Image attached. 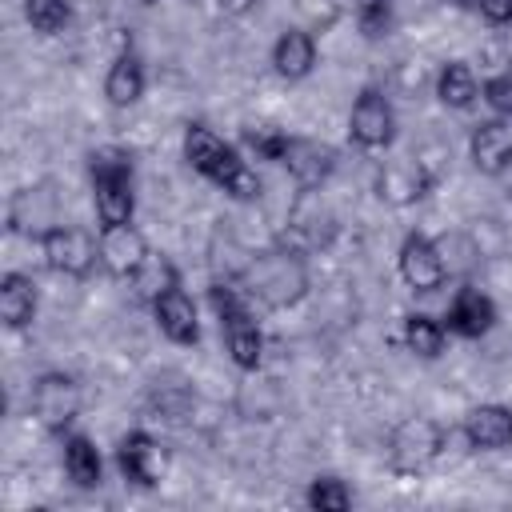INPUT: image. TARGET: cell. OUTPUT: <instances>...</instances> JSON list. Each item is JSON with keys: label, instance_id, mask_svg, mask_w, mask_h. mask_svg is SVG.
Here are the masks:
<instances>
[{"label": "cell", "instance_id": "obj_20", "mask_svg": "<svg viewBox=\"0 0 512 512\" xmlns=\"http://www.w3.org/2000/svg\"><path fill=\"white\" fill-rule=\"evenodd\" d=\"M148 88V72L136 48H120L104 72V100L112 108H132Z\"/></svg>", "mask_w": 512, "mask_h": 512}, {"label": "cell", "instance_id": "obj_34", "mask_svg": "<svg viewBox=\"0 0 512 512\" xmlns=\"http://www.w3.org/2000/svg\"><path fill=\"white\" fill-rule=\"evenodd\" d=\"M444 4H452V8H472V0H444Z\"/></svg>", "mask_w": 512, "mask_h": 512}, {"label": "cell", "instance_id": "obj_32", "mask_svg": "<svg viewBox=\"0 0 512 512\" xmlns=\"http://www.w3.org/2000/svg\"><path fill=\"white\" fill-rule=\"evenodd\" d=\"M472 8H476L480 20H488L492 28L512 24V0H472Z\"/></svg>", "mask_w": 512, "mask_h": 512}, {"label": "cell", "instance_id": "obj_25", "mask_svg": "<svg viewBox=\"0 0 512 512\" xmlns=\"http://www.w3.org/2000/svg\"><path fill=\"white\" fill-rule=\"evenodd\" d=\"M436 100L452 112H468L480 100V80L468 60H448L436 72Z\"/></svg>", "mask_w": 512, "mask_h": 512}, {"label": "cell", "instance_id": "obj_6", "mask_svg": "<svg viewBox=\"0 0 512 512\" xmlns=\"http://www.w3.org/2000/svg\"><path fill=\"white\" fill-rule=\"evenodd\" d=\"M80 408H84V388H80V380L72 372L48 368L28 388V412L52 436H64L80 420Z\"/></svg>", "mask_w": 512, "mask_h": 512}, {"label": "cell", "instance_id": "obj_24", "mask_svg": "<svg viewBox=\"0 0 512 512\" xmlns=\"http://www.w3.org/2000/svg\"><path fill=\"white\" fill-rule=\"evenodd\" d=\"M128 288H132V296H136V304H144V308H152L164 292H172V288H180V268L164 256V252H148V260L132 272V280H128Z\"/></svg>", "mask_w": 512, "mask_h": 512}, {"label": "cell", "instance_id": "obj_36", "mask_svg": "<svg viewBox=\"0 0 512 512\" xmlns=\"http://www.w3.org/2000/svg\"><path fill=\"white\" fill-rule=\"evenodd\" d=\"M508 172H512V168H508Z\"/></svg>", "mask_w": 512, "mask_h": 512}, {"label": "cell", "instance_id": "obj_18", "mask_svg": "<svg viewBox=\"0 0 512 512\" xmlns=\"http://www.w3.org/2000/svg\"><path fill=\"white\" fill-rule=\"evenodd\" d=\"M460 436L472 452H504L512 444V408L508 404H476L464 412V424H460Z\"/></svg>", "mask_w": 512, "mask_h": 512}, {"label": "cell", "instance_id": "obj_19", "mask_svg": "<svg viewBox=\"0 0 512 512\" xmlns=\"http://www.w3.org/2000/svg\"><path fill=\"white\" fill-rule=\"evenodd\" d=\"M152 320H156V328L172 340V344H196L200 340V312H196V300L184 292V284L180 288H172V292H164L156 304H152Z\"/></svg>", "mask_w": 512, "mask_h": 512}, {"label": "cell", "instance_id": "obj_13", "mask_svg": "<svg viewBox=\"0 0 512 512\" xmlns=\"http://www.w3.org/2000/svg\"><path fill=\"white\" fill-rule=\"evenodd\" d=\"M444 328H448V336H460V340H480V336H488L492 328H496V320H500V312H496V300L488 296V292H480L476 284H460L456 292H452V300H448V308H444Z\"/></svg>", "mask_w": 512, "mask_h": 512}, {"label": "cell", "instance_id": "obj_29", "mask_svg": "<svg viewBox=\"0 0 512 512\" xmlns=\"http://www.w3.org/2000/svg\"><path fill=\"white\" fill-rule=\"evenodd\" d=\"M304 504L316 508V512H344V508H352V488L340 476L324 472V476H312V484L304 492Z\"/></svg>", "mask_w": 512, "mask_h": 512}, {"label": "cell", "instance_id": "obj_17", "mask_svg": "<svg viewBox=\"0 0 512 512\" xmlns=\"http://www.w3.org/2000/svg\"><path fill=\"white\" fill-rule=\"evenodd\" d=\"M332 232H336V216L324 208L320 188H312V192H300V196H296L292 216H288V232H284L280 244H292V248L308 252V248H316V244H328Z\"/></svg>", "mask_w": 512, "mask_h": 512}, {"label": "cell", "instance_id": "obj_35", "mask_svg": "<svg viewBox=\"0 0 512 512\" xmlns=\"http://www.w3.org/2000/svg\"><path fill=\"white\" fill-rule=\"evenodd\" d=\"M140 4H160V0H140Z\"/></svg>", "mask_w": 512, "mask_h": 512}, {"label": "cell", "instance_id": "obj_21", "mask_svg": "<svg viewBox=\"0 0 512 512\" xmlns=\"http://www.w3.org/2000/svg\"><path fill=\"white\" fill-rule=\"evenodd\" d=\"M40 308V288L28 272H4L0 276V320L8 332H24L32 328Z\"/></svg>", "mask_w": 512, "mask_h": 512}, {"label": "cell", "instance_id": "obj_5", "mask_svg": "<svg viewBox=\"0 0 512 512\" xmlns=\"http://www.w3.org/2000/svg\"><path fill=\"white\" fill-rule=\"evenodd\" d=\"M444 444H448V432L432 416H404L392 424L384 456L396 476H424L440 460Z\"/></svg>", "mask_w": 512, "mask_h": 512}, {"label": "cell", "instance_id": "obj_16", "mask_svg": "<svg viewBox=\"0 0 512 512\" xmlns=\"http://www.w3.org/2000/svg\"><path fill=\"white\" fill-rule=\"evenodd\" d=\"M468 160L484 176H504L512 168V120L488 116L468 136Z\"/></svg>", "mask_w": 512, "mask_h": 512}, {"label": "cell", "instance_id": "obj_14", "mask_svg": "<svg viewBox=\"0 0 512 512\" xmlns=\"http://www.w3.org/2000/svg\"><path fill=\"white\" fill-rule=\"evenodd\" d=\"M100 236V268L112 276V280H132V272L148 260V240L144 232L128 220V224H112V228H96Z\"/></svg>", "mask_w": 512, "mask_h": 512}, {"label": "cell", "instance_id": "obj_15", "mask_svg": "<svg viewBox=\"0 0 512 512\" xmlns=\"http://www.w3.org/2000/svg\"><path fill=\"white\" fill-rule=\"evenodd\" d=\"M52 224H60V216H56V192L48 184H24V188L12 192V200H8V228L16 236L40 240Z\"/></svg>", "mask_w": 512, "mask_h": 512}, {"label": "cell", "instance_id": "obj_9", "mask_svg": "<svg viewBox=\"0 0 512 512\" xmlns=\"http://www.w3.org/2000/svg\"><path fill=\"white\" fill-rule=\"evenodd\" d=\"M432 184H436V176H432L428 160H420V156L384 160L376 168V176H372V192L388 208H412V204H420L432 192Z\"/></svg>", "mask_w": 512, "mask_h": 512}, {"label": "cell", "instance_id": "obj_4", "mask_svg": "<svg viewBox=\"0 0 512 512\" xmlns=\"http://www.w3.org/2000/svg\"><path fill=\"white\" fill-rule=\"evenodd\" d=\"M88 184H92V208L96 228L128 224L136 212V164L128 148L104 144L88 152Z\"/></svg>", "mask_w": 512, "mask_h": 512}, {"label": "cell", "instance_id": "obj_7", "mask_svg": "<svg viewBox=\"0 0 512 512\" xmlns=\"http://www.w3.org/2000/svg\"><path fill=\"white\" fill-rule=\"evenodd\" d=\"M40 256L44 264L56 272V276H68V280H88L92 268L100 264V236H92L84 224H52L40 240Z\"/></svg>", "mask_w": 512, "mask_h": 512}, {"label": "cell", "instance_id": "obj_27", "mask_svg": "<svg viewBox=\"0 0 512 512\" xmlns=\"http://www.w3.org/2000/svg\"><path fill=\"white\" fill-rule=\"evenodd\" d=\"M436 244H440L448 280H452V276L464 280V276L484 260V248H480V240H476L472 232H444V236H436Z\"/></svg>", "mask_w": 512, "mask_h": 512}, {"label": "cell", "instance_id": "obj_11", "mask_svg": "<svg viewBox=\"0 0 512 512\" xmlns=\"http://www.w3.org/2000/svg\"><path fill=\"white\" fill-rule=\"evenodd\" d=\"M116 472L132 488H156L164 476V448L148 428H132L116 440Z\"/></svg>", "mask_w": 512, "mask_h": 512}, {"label": "cell", "instance_id": "obj_3", "mask_svg": "<svg viewBox=\"0 0 512 512\" xmlns=\"http://www.w3.org/2000/svg\"><path fill=\"white\" fill-rule=\"evenodd\" d=\"M208 300H212V312L220 320V336H224L232 364L240 372L256 376L264 364V332L256 320V300L248 296V288L236 276H224V280L216 276L208 284Z\"/></svg>", "mask_w": 512, "mask_h": 512}, {"label": "cell", "instance_id": "obj_2", "mask_svg": "<svg viewBox=\"0 0 512 512\" xmlns=\"http://www.w3.org/2000/svg\"><path fill=\"white\" fill-rule=\"evenodd\" d=\"M236 280L248 288V296L272 312L280 308H292L308 296L312 288V276H308V264H304V252L292 248V244H272V248H260L244 260V268L236 272Z\"/></svg>", "mask_w": 512, "mask_h": 512}, {"label": "cell", "instance_id": "obj_33", "mask_svg": "<svg viewBox=\"0 0 512 512\" xmlns=\"http://www.w3.org/2000/svg\"><path fill=\"white\" fill-rule=\"evenodd\" d=\"M216 4H220L224 16H248L256 8V0H216Z\"/></svg>", "mask_w": 512, "mask_h": 512}, {"label": "cell", "instance_id": "obj_8", "mask_svg": "<svg viewBox=\"0 0 512 512\" xmlns=\"http://www.w3.org/2000/svg\"><path fill=\"white\" fill-rule=\"evenodd\" d=\"M348 140L360 152H384L396 140V108L384 88L364 84L348 112Z\"/></svg>", "mask_w": 512, "mask_h": 512}, {"label": "cell", "instance_id": "obj_22", "mask_svg": "<svg viewBox=\"0 0 512 512\" xmlns=\"http://www.w3.org/2000/svg\"><path fill=\"white\" fill-rule=\"evenodd\" d=\"M272 68L284 80H308L316 68V36L308 28H284L272 40Z\"/></svg>", "mask_w": 512, "mask_h": 512}, {"label": "cell", "instance_id": "obj_10", "mask_svg": "<svg viewBox=\"0 0 512 512\" xmlns=\"http://www.w3.org/2000/svg\"><path fill=\"white\" fill-rule=\"evenodd\" d=\"M396 268H400V280H404L412 292H420V296L440 292L444 280H448L440 244H436V236H428V232H408V236L400 240Z\"/></svg>", "mask_w": 512, "mask_h": 512}, {"label": "cell", "instance_id": "obj_23", "mask_svg": "<svg viewBox=\"0 0 512 512\" xmlns=\"http://www.w3.org/2000/svg\"><path fill=\"white\" fill-rule=\"evenodd\" d=\"M60 464H64V476L76 488H100V480H104V460H100L96 444L84 432H64L60 436Z\"/></svg>", "mask_w": 512, "mask_h": 512}, {"label": "cell", "instance_id": "obj_28", "mask_svg": "<svg viewBox=\"0 0 512 512\" xmlns=\"http://www.w3.org/2000/svg\"><path fill=\"white\" fill-rule=\"evenodd\" d=\"M24 20L40 36H60L72 24V4L68 0H24Z\"/></svg>", "mask_w": 512, "mask_h": 512}, {"label": "cell", "instance_id": "obj_31", "mask_svg": "<svg viewBox=\"0 0 512 512\" xmlns=\"http://www.w3.org/2000/svg\"><path fill=\"white\" fill-rule=\"evenodd\" d=\"M480 100H484L496 116L512 120V72H496V76H488V80L480 84Z\"/></svg>", "mask_w": 512, "mask_h": 512}, {"label": "cell", "instance_id": "obj_26", "mask_svg": "<svg viewBox=\"0 0 512 512\" xmlns=\"http://www.w3.org/2000/svg\"><path fill=\"white\" fill-rule=\"evenodd\" d=\"M400 340H404V348H408L412 356L436 360V356H444L448 328H444V320L432 316V312H408L404 324H400Z\"/></svg>", "mask_w": 512, "mask_h": 512}, {"label": "cell", "instance_id": "obj_1", "mask_svg": "<svg viewBox=\"0 0 512 512\" xmlns=\"http://www.w3.org/2000/svg\"><path fill=\"white\" fill-rule=\"evenodd\" d=\"M180 152H184V164H188L196 176H204L208 184H216L224 196H232V200H256V196H260V176H256V168L244 160V152H240L232 140H224V136L212 132L208 124L192 120V124L184 128Z\"/></svg>", "mask_w": 512, "mask_h": 512}, {"label": "cell", "instance_id": "obj_12", "mask_svg": "<svg viewBox=\"0 0 512 512\" xmlns=\"http://www.w3.org/2000/svg\"><path fill=\"white\" fill-rule=\"evenodd\" d=\"M280 168L292 176V184L300 192L324 188L332 180V172H336V148L324 144V140H312V136H288Z\"/></svg>", "mask_w": 512, "mask_h": 512}, {"label": "cell", "instance_id": "obj_30", "mask_svg": "<svg viewBox=\"0 0 512 512\" xmlns=\"http://www.w3.org/2000/svg\"><path fill=\"white\" fill-rule=\"evenodd\" d=\"M352 12H356V28L368 40H380L392 28V0H352Z\"/></svg>", "mask_w": 512, "mask_h": 512}]
</instances>
